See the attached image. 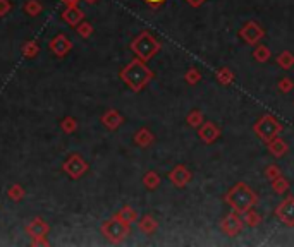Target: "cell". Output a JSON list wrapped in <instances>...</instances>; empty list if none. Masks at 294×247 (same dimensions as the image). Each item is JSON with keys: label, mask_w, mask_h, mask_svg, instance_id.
Listing matches in <instances>:
<instances>
[{"label": "cell", "mask_w": 294, "mask_h": 247, "mask_svg": "<svg viewBox=\"0 0 294 247\" xmlns=\"http://www.w3.org/2000/svg\"><path fill=\"white\" fill-rule=\"evenodd\" d=\"M119 77L129 89L135 91V93H140V91H143L146 88V84L153 79L155 74H153V71L146 66V62L135 57L131 62L126 64V66L120 69Z\"/></svg>", "instance_id": "1"}, {"label": "cell", "mask_w": 294, "mask_h": 247, "mask_svg": "<svg viewBox=\"0 0 294 247\" xmlns=\"http://www.w3.org/2000/svg\"><path fill=\"white\" fill-rule=\"evenodd\" d=\"M224 201L232 208L236 213H244L249 208H255L258 203V194L249 187L246 182H237L227 190Z\"/></svg>", "instance_id": "2"}, {"label": "cell", "mask_w": 294, "mask_h": 247, "mask_svg": "<svg viewBox=\"0 0 294 247\" xmlns=\"http://www.w3.org/2000/svg\"><path fill=\"white\" fill-rule=\"evenodd\" d=\"M129 48H131V52L138 59H141L143 62H150V60L160 52V48H162V43H160L150 31L145 29V31H141L135 40L129 43Z\"/></svg>", "instance_id": "3"}, {"label": "cell", "mask_w": 294, "mask_h": 247, "mask_svg": "<svg viewBox=\"0 0 294 247\" xmlns=\"http://www.w3.org/2000/svg\"><path fill=\"white\" fill-rule=\"evenodd\" d=\"M102 235L105 237L110 244H120L131 235V225L124 223L122 220H119L117 216H112V218L105 220L100 227Z\"/></svg>", "instance_id": "4"}, {"label": "cell", "mask_w": 294, "mask_h": 247, "mask_svg": "<svg viewBox=\"0 0 294 247\" xmlns=\"http://www.w3.org/2000/svg\"><path fill=\"white\" fill-rule=\"evenodd\" d=\"M253 132L267 144V142L272 141L274 137L280 136V132H282V124H280L274 115H262L260 119L255 122Z\"/></svg>", "instance_id": "5"}, {"label": "cell", "mask_w": 294, "mask_h": 247, "mask_svg": "<svg viewBox=\"0 0 294 247\" xmlns=\"http://www.w3.org/2000/svg\"><path fill=\"white\" fill-rule=\"evenodd\" d=\"M62 170L66 172L72 180H77L90 170V165L79 153H71L66 158V162H64Z\"/></svg>", "instance_id": "6"}, {"label": "cell", "mask_w": 294, "mask_h": 247, "mask_svg": "<svg viewBox=\"0 0 294 247\" xmlns=\"http://www.w3.org/2000/svg\"><path fill=\"white\" fill-rule=\"evenodd\" d=\"M244 227L246 225L243 222V216H241V213H236V211L226 215L220 220V232L227 237H237L244 230Z\"/></svg>", "instance_id": "7"}, {"label": "cell", "mask_w": 294, "mask_h": 247, "mask_svg": "<svg viewBox=\"0 0 294 247\" xmlns=\"http://www.w3.org/2000/svg\"><path fill=\"white\" fill-rule=\"evenodd\" d=\"M239 38L243 40L246 45H258L263 38H265V29L262 28L257 21H248L246 24H243V28L239 29Z\"/></svg>", "instance_id": "8"}, {"label": "cell", "mask_w": 294, "mask_h": 247, "mask_svg": "<svg viewBox=\"0 0 294 247\" xmlns=\"http://www.w3.org/2000/svg\"><path fill=\"white\" fill-rule=\"evenodd\" d=\"M72 46H74V45H72L71 38H69L67 34H64V33L55 34V36L52 38L50 43H49V50H50L52 54H54L57 59L67 57V55L72 52Z\"/></svg>", "instance_id": "9"}, {"label": "cell", "mask_w": 294, "mask_h": 247, "mask_svg": "<svg viewBox=\"0 0 294 247\" xmlns=\"http://www.w3.org/2000/svg\"><path fill=\"white\" fill-rule=\"evenodd\" d=\"M275 218L289 228L294 227V196H287L279 203L275 208Z\"/></svg>", "instance_id": "10"}, {"label": "cell", "mask_w": 294, "mask_h": 247, "mask_svg": "<svg viewBox=\"0 0 294 247\" xmlns=\"http://www.w3.org/2000/svg\"><path fill=\"white\" fill-rule=\"evenodd\" d=\"M167 177L177 189H184L186 185L193 180V173L188 167H186V165H176V167L169 172Z\"/></svg>", "instance_id": "11"}, {"label": "cell", "mask_w": 294, "mask_h": 247, "mask_svg": "<svg viewBox=\"0 0 294 247\" xmlns=\"http://www.w3.org/2000/svg\"><path fill=\"white\" fill-rule=\"evenodd\" d=\"M100 122L107 131H117L120 125L124 124V117L120 115V112L115 110V108H109V110H105L102 114Z\"/></svg>", "instance_id": "12"}, {"label": "cell", "mask_w": 294, "mask_h": 247, "mask_svg": "<svg viewBox=\"0 0 294 247\" xmlns=\"http://www.w3.org/2000/svg\"><path fill=\"white\" fill-rule=\"evenodd\" d=\"M220 127L215 122H203L200 127H198V136H200V139L205 142V144H212V142H215L220 137Z\"/></svg>", "instance_id": "13"}, {"label": "cell", "mask_w": 294, "mask_h": 247, "mask_svg": "<svg viewBox=\"0 0 294 247\" xmlns=\"http://www.w3.org/2000/svg\"><path fill=\"white\" fill-rule=\"evenodd\" d=\"M28 237L31 239H40V237H47L50 232V225L45 222L43 218H33L31 222L24 227Z\"/></svg>", "instance_id": "14"}, {"label": "cell", "mask_w": 294, "mask_h": 247, "mask_svg": "<svg viewBox=\"0 0 294 247\" xmlns=\"http://www.w3.org/2000/svg\"><path fill=\"white\" fill-rule=\"evenodd\" d=\"M62 21L69 26H76L85 21V11L79 6H69L62 11Z\"/></svg>", "instance_id": "15"}, {"label": "cell", "mask_w": 294, "mask_h": 247, "mask_svg": "<svg viewBox=\"0 0 294 247\" xmlns=\"http://www.w3.org/2000/svg\"><path fill=\"white\" fill-rule=\"evenodd\" d=\"M267 150L270 151V155L274 158H282L284 155L289 151V144L280 136H277V137H274L272 141L267 142Z\"/></svg>", "instance_id": "16"}, {"label": "cell", "mask_w": 294, "mask_h": 247, "mask_svg": "<svg viewBox=\"0 0 294 247\" xmlns=\"http://www.w3.org/2000/svg\"><path fill=\"white\" fill-rule=\"evenodd\" d=\"M133 141H135V144L140 146V148H148V146H151L155 142V136L148 127H141L135 132Z\"/></svg>", "instance_id": "17"}, {"label": "cell", "mask_w": 294, "mask_h": 247, "mask_svg": "<svg viewBox=\"0 0 294 247\" xmlns=\"http://www.w3.org/2000/svg\"><path fill=\"white\" fill-rule=\"evenodd\" d=\"M138 228L145 235H153L158 230V222L151 215H143L141 218H138Z\"/></svg>", "instance_id": "18"}, {"label": "cell", "mask_w": 294, "mask_h": 247, "mask_svg": "<svg viewBox=\"0 0 294 247\" xmlns=\"http://www.w3.org/2000/svg\"><path fill=\"white\" fill-rule=\"evenodd\" d=\"M115 216H117L119 220H122L124 223H128V225H133V223H136V222H138V213H136V210H135V208H131L129 205H126V206L120 208L117 213H115Z\"/></svg>", "instance_id": "19"}, {"label": "cell", "mask_w": 294, "mask_h": 247, "mask_svg": "<svg viewBox=\"0 0 294 247\" xmlns=\"http://www.w3.org/2000/svg\"><path fill=\"white\" fill-rule=\"evenodd\" d=\"M241 216H243V222H244L246 227H251V228L260 227L262 216L258 215V211H255V208H249V210H246L244 213H241Z\"/></svg>", "instance_id": "20"}, {"label": "cell", "mask_w": 294, "mask_h": 247, "mask_svg": "<svg viewBox=\"0 0 294 247\" xmlns=\"http://www.w3.org/2000/svg\"><path fill=\"white\" fill-rule=\"evenodd\" d=\"M23 12L29 17H36L43 12V6L40 0H26L23 4Z\"/></svg>", "instance_id": "21"}, {"label": "cell", "mask_w": 294, "mask_h": 247, "mask_svg": "<svg viewBox=\"0 0 294 247\" xmlns=\"http://www.w3.org/2000/svg\"><path fill=\"white\" fill-rule=\"evenodd\" d=\"M40 50H41V48H40V43L34 41V40H28L23 46H21V54H23V57H26V59H34V57H38Z\"/></svg>", "instance_id": "22"}, {"label": "cell", "mask_w": 294, "mask_h": 247, "mask_svg": "<svg viewBox=\"0 0 294 247\" xmlns=\"http://www.w3.org/2000/svg\"><path fill=\"white\" fill-rule=\"evenodd\" d=\"M270 57H272V54H270V48H269V46L263 45V43H258V45H255L253 59L257 60V62L265 64V62H269Z\"/></svg>", "instance_id": "23"}, {"label": "cell", "mask_w": 294, "mask_h": 247, "mask_svg": "<svg viewBox=\"0 0 294 247\" xmlns=\"http://www.w3.org/2000/svg\"><path fill=\"white\" fill-rule=\"evenodd\" d=\"M275 62H277V66L282 67L284 71H289V69L294 67V54H291L289 50L280 52L277 55V59H275Z\"/></svg>", "instance_id": "24"}, {"label": "cell", "mask_w": 294, "mask_h": 247, "mask_svg": "<svg viewBox=\"0 0 294 247\" xmlns=\"http://www.w3.org/2000/svg\"><path fill=\"white\" fill-rule=\"evenodd\" d=\"M143 185L148 190H155L160 185V175L155 170H148L143 175Z\"/></svg>", "instance_id": "25"}, {"label": "cell", "mask_w": 294, "mask_h": 247, "mask_svg": "<svg viewBox=\"0 0 294 247\" xmlns=\"http://www.w3.org/2000/svg\"><path fill=\"white\" fill-rule=\"evenodd\" d=\"M7 196H9V199H11V201L21 203L26 197V190H24V187L21 184H14V185H11V187H9Z\"/></svg>", "instance_id": "26"}, {"label": "cell", "mask_w": 294, "mask_h": 247, "mask_svg": "<svg viewBox=\"0 0 294 247\" xmlns=\"http://www.w3.org/2000/svg\"><path fill=\"white\" fill-rule=\"evenodd\" d=\"M215 76H217V81L222 86H231L232 82H234V74H232V71L227 67H220Z\"/></svg>", "instance_id": "27"}, {"label": "cell", "mask_w": 294, "mask_h": 247, "mask_svg": "<svg viewBox=\"0 0 294 247\" xmlns=\"http://www.w3.org/2000/svg\"><path fill=\"white\" fill-rule=\"evenodd\" d=\"M289 185L291 184H289V180L284 175H280L275 180H272V189H274L275 194H286L289 190Z\"/></svg>", "instance_id": "28"}, {"label": "cell", "mask_w": 294, "mask_h": 247, "mask_svg": "<svg viewBox=\"0 0 294 247\" xmlns=\"http://www.w3.org/2000/svg\"><path fill=\"white\" fill-rule=\"evenodd\" d=\"M60 129H62L66 134H74L77 131V120L74 117H64L62 120H60Z\"/></svg>", "instance_id": "29"}, {"label": "cell", "mask_w": 294, "mask_h": 247, "mask_svg": "<svg viewBox=\"0 0 294 247\" xmlns=\"http://www.w3.org/2000/svg\"><path fill=\"white\" fill-rule=\"evenodd\" d=\"M186 122H188L189 127L198 129L203 122H205V120H203V114L200 110H191L188 114V117H186Z\"/></svg>", "instance_id": "30"}, {"label": "cell", "mask_w": 294, "mask_h": 247, "mask_svg": "<svg viewBox=\"0 0 294 247\" xmlns=\"http://www.w3.org/2000/svg\"><path fill=\"white\" fill-rule=\"evenodd\" d=\"M93 31H95L93 26H92V23H88V21H81V23L76 26V33L79 34L81 38H85V40L92 36Z\"/></svg>", "instance_id": "31"}, {"label": "cell", "mask_w": 294, "mask_h": 247, "mask_svg": "<svg viewBox=\"0 0 294 247\" xmlns=\"http://www.w3.org/2000/svg\"><path fill=\"white\" fill-rule=\"evenodd\" d=\"M184 81L188 82L189 86L198 84V82L201 81V74H200V71H198V69H194V67H191V69H189V71L184 74Z\"/></svg>", "instance_id": "32"}, {"label": "cell", "mask_w": 294, "mask_h": 247, "mask_svg": "<svg viewBox=\"0 0 294 247\" xmlns=\"http://www.w3.org/2000/svg\"><path fill=\"white\" fill-rule=\"evenodd\" d=\"M263 173H265V177H267V179H269V180L272 182V180H275V179H277V177H280V175H282V170H280V167H279V165L272 163V165H267V168H265V172H263Z\"/></svg>", "instance_id": "33"}, {"label": "cell", "mask_w": 294, "mask_h": 247, "mask_svg": "<svg viewBox=\"0 0 294 247\" xmlns=\"http://www.w3.org/2000/svg\"><path fill=\"white\" fill-rule=\"evenodd\" d=\"M294 88V81L291 77H282V79L279 81V91L280 93H289V91H292Z\"/></svg>", "instance_id": "34"}, {"label": "cell", "mask_w": 294, "mask_h": 247, "mask_svg": "<svg viewBox=\"0 0 294 247\" xmlns=\"http://www.w3.org/2000/svg\"><path fill=\"white\" fill-rule=\"evenodd\" d=\"M12 7H14V4L11 0H0V17H6L12 11Z\"/></svg>", "instance_id": "35"}, {"label": "cell", "mask_w": 294, "mask_h": 247, "mask_svg": "<svg viewBox=\"0 0 294 247\" xmlns=\"http://www.w3.org/2000/svg\"><path fill=\"white\" fill-rule=\"evenodd\" d=\"M188 6H191V7H194V9H198V7H201L203 4L206 2V0H184Z\"/></svg>", "instance_id": "36"}, {"label": "cell", "mask_w": 294, "mask_h": 247, "mask_svg": "<svg viewBox=\"0 0 294 247\" xmlns=\"http://www.w3.org/2000/svg\"><path fill=\"white\" fill-rule=\"evenodd\" d=\"M145 2L148 4L151 9H157L160 6H163V4H165V0H145Z\"/></svg>", "instance_id": "37"}, {"label": "cell", "mask_w": 294, "mask_h": 247, "mask_svg": "<svg viewBox=\"0 0 294 247\" xmlns=\"http://www.w3.org/2000/svg\"><path fill=\"white\" fill-rule=\"evenodd\" d=\"M31 245H49V240L45 237H40V239H31Z\"/></svg>", "instance_id": "38"}, {"label": "cell", "mask_w": 294, "mask_h": 247, "mask_svg": "<svg viewBox=\"0 0 294 247\" xmlns=\"http://www.w3.org/2000/svg\"><path fill=\"white\" fill-rule=\"evenodd\" d=\"M60 2H62L66 7H69V6H79L81 0H60Z\"/></svg>", "instance_id": "39"}, {"label": "cell", "mask_w": 294, "mask_h": 247, "mask_svg": "<svg viewBox=\"0 0 294 247\" xmlns=\"http://www.w3.org/2000/svg\"><path fill=\"white\" fill-rule=\"evenodd\" d=\"M85 2H86V4H90V6H92V4H97L98 0H85Z\"/></svg>", "instance_id": "40"}]
</instances>
